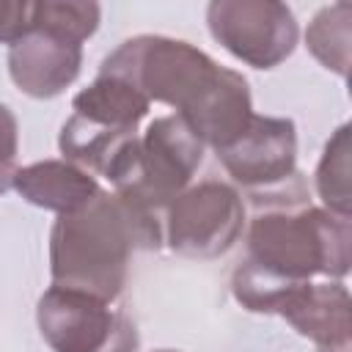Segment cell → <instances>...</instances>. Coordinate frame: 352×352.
I'll return each instance as SVG.
<instances>
[{
    "instance_id": "6da1fadb",
    "label": "cell",
    "mask_w": 352,
    "mask_h": 352,
    "mask_svg": "<svg viewBox=\"0 0 352 352\" xmlns=\"http://www.w3.org/2000/svg\"><path fill=\"white\" fill-rule=\"evenodd\" d=\"M99 74L121 77L148 102L176 107V116L214 151L234 143L253 118L248 80L217 66L187 41L165 36L129 38L104 58Z\"/></svg>"
},
{
    "instance_id": "7a4b0ae2",
    "label": "cell",
    "mask_w": 352,
    "mask_h": 352,
    "mask_svg": "<svg viewBox=\"0 0 352 352\" xmlns=\"http://www.w3.org/2000/svg\"><path fill=\"white\" fill-rule=\"evenodd\" d=\"M160 242V217L99 190L80 209L58 214L50 234L52 283L110 302L126 283L129 253L154 250Z\"/></svg>"
},
{
    "instance_id": "3957f363",
    "label": "cell",
    "mask_w": 352,
    "mask_h": 352,
    "mask_svg": "<svg viewBox=\"0 0 352 352\" xmlns=\"http://www.w3.org/2000/svg\"><path fill=\"white\" fill-rule=\"evenodd\" d=\"M248 264L283 278H341L349 272V217L316 206L264 209L248 231Z\"/></svg>"
},
{
    "instance_id": "277c9868",
    "label": "cell",
    "mask_w": 352,
    "mask_h": 352,
    "mask_svg": "<svg viewBox=\"0 0 352 352\" xmlns=\"http://www.w3.org/2000/svg\"><path fill=\"white\" fill-rule=\"evenodd\" d=\"M231 289L248 311L283 316L319 352H349V292L341 283L283 280L245 261Z\"/></svg>"
},
{
    "instance_id": "5b68a950",
    "label": "cell",
    "mask_w": 352,
    "mask_h": 352,
    "mask_svg": "<svg viewBox=\"0 0 352 352\" xmlns=\"http://www.w3.org/2000/svg\"><path fill=\"white\" fill-rule=\"evenodd\" d=\"M204 160V140L190 129L182 116L154 118L138 146L132 176L116 187L121 198L138 209L165 217V209L184 192L187 182Z\"/></svg>"
},
{
    "instance_id": "8992f818",
    "label": "cell",
    "mask_w": 352,
    "mask_h": 352,
    "mask_svg": "<svg viewBox=\"0 0 352 352\" xmlns=\"http://www.w3.org/2000/svg\"><path fill=\"white\" fill-rule=\"evenodd\" d=\"M38 330L55 352H138V330L110 302L52 286L38 300Z\"/></svg>"
},
{
    "instance_id": "52a82bcc",
    "label": "cell",
    "mask_w": 352,
    "mask_h": 352,
    "mask_svg": "<svg viewBox=\"0 0 352 352\" xmlns=\"http://www.w3.org/2000/svg\"><path fill=\"white\" fill-rule=\"evenodd\" d=\"M212 36L239 60L272 69L297 44L294 14L275 0H214L206 8Z\"/></svg>"
},
{
    "instance_id": "ba28073f",
    "label": "cell",
    "mask_w": 352,
    "mask_h": 352,
    "mask_svg": "<svg viewBox=\"0 0 352 352\" xmlns=\"http://www.w3.org/2000/svg\"><path fill=\"white\" fill-rule=\"evenodd\" d=\"M245 209L239 195L223 182H201L165 209V236L182 256L212 258L226 253L242 234Z\"/></svg>"
},
{
    "instance_id": "9c48e42d",
    "label": "cell",
    "mask_w": 352,
    "mask_h": 352,
    "mask_svg": "<svg viewBox=\"0 0 352 352\" xmlns=\"http://www.w3.org/2000/svg\"><path fill=\"white\" fill-rule=\"evenodd\" d=\"M297 135L289 118L253 116L245 132L217 151L223 168L248 187V192L267 190L294 173Z\"/></svg>"
},
{
    "instance_id": "30bf717a",
    "label": "cell",
    "mask_w": 352,
    "mask_h": 352,
    "mask_svg": "<svg viewBox=\"0 0 352 352\" xmlns=\"http://www.w3.org/2000/svg\"><path fill=\"white\" fill-rule=\"evenodd\" d=\"M82 63V44L52 30H30L11 44L8 72L11 80L36 99L58 96L66 85L74 82Z\"/></svg>"
},
{
    "instance_id": "8fae6325",
    "label": "cell",
    "mask_w": 352,
    "mask_h": 352,
    "mask_svg": "<svg viewBox=\"0 0 352 352\" xmlns=\"http://www.w3.org/2000/svg\"><path fill=\"white\" fill-rule=\"evenodd\" d=\"M11 187H16L25 201L58 214L80 209L99 192L96 179L66 160H44L28 168H16Z\"/></svg>"
},
{
    "instance_id": "7c38bea8",
    "label": "cell",
    "mask_w": 352,
    "mask_h": 352,
    "mask_svg": "<svg viewBox=\"0 0 352 352\" xmlns=\"http://www.w3.org/2000/svg\"><path fill=\"white\" fill-rule=\"evenodd\" d=\"M148 104L151 102L135 85L113 74H99L72 102L74 116L118 129H138L140 118L148 113Z\"/></svg>"
},
{
    "instance_id": "4fadbf2b",
    "label": "cell",
    "mask_w": 352,
    "mask_h": 352,
    "mask_svg": "<svg viewBox=\"0 0 352 352\" xmlns=\"http://www.w3.org/2000/svg\"><path fill=\"white\" fill-rule=\"evenodd\" d=\"M308 50L333 72L346 74L349 63V6L338 3L330 8H322L308 33H305Z\"/></svg>"
},
{
    "instance_id": "5bb4252c",
    "label": "cell",
    "mask_w": 352,
    "mask_h": 352,
    "mask_svg": "<svg viewBox=\"0 0 352 352\" xmlns=\"http://www.w3.org/2000/svg\"><path fill=\"white\" fill-rule=\"evenodd\" d=\"M316 187L333 214L349 217V126H341L324 146V157L316 170Z\"/></svg>"
},
{
    "instance_id": "9a60e30c",
    "label": "cell",
    "mask_w": 352,
    "mask_h": 352,
    "mask_svg": "<svg viewBox=\"0 0 352 352\" xmlns=\"http://www.w3.org/2000/svg\"><path fill=\"white\" fill-rule=\"evenodd\" d=\"M99 25V6L96 3H58V0H44L36 3V25L33 30H52L58 36L85 41Z\"/></svg>"
},
{
    "instance_id": "2e32d148",
    "label": "cell",
    "mask_w": 352,
    "mask_h": 352,
    "mask_svg": "<svg viewBox=\"0 0 352 352\" xmlns=\"http://www.w3.org/2000/svg\"><path fill=\"white\" fill-rule=\"evenodd\" d=\"M36 25V3L28 0H0V41H19Z\"/></svg>"
},
{
    "instance_id": "e0dca14e",
    "label": "cell",
    "mask_w": 352,
    "mask_h": 352,
    "mask_svg": "<svg viewBox=\"0 0 352 352\" xmlns=\"http://www.w3.org/2000/svg\"><path fill=\"white\" fill-rule=\"evenodd\" d=\"M16 118L14 113L0 104V192H6L14 184L16 173Z\"/></svg>"
},
{
    "instance_id": "ac0fdd59",
    "label": "cell",
    "mask_w": 352,
    "mask_h": 352,
    "mask_svg": "<svg viewBox=\"0 0 352 352\" xmlns=\"http://www.w3.org/2000/svg\"><path fill=\"white\" fill-rule=\"evenodd\" d=\"M160 352H176V349H160Z\"/></svg>"
}]
</instances>
